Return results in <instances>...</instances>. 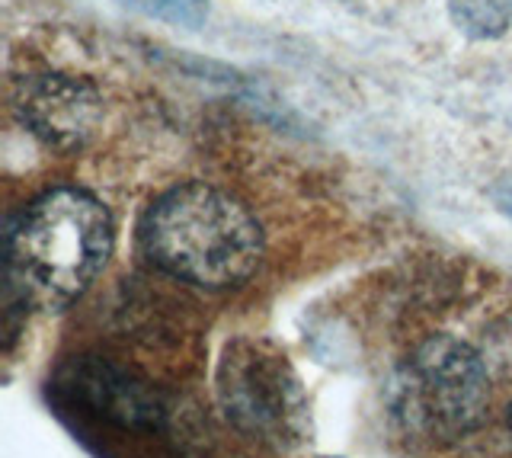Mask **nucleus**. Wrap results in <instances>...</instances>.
Instances as JSON below:
<instances>
[{"label": "nucleus", "instance_id": "39448f33", "mask_svg": "<svg viewBox=\"0 0 512 458\" xmlns=\"http://www.w3.org/2000/svg\"><path fill=\"white\" fill-rule=\"evenodd\" d=\"M13 109L45 148L74 151L100 129L103 93L74 74H39L20 81Z\"/></svg>", "mask_w": 512, "mask_h": 458}, {"label": "nucleus", "instance_id": "0eeeda50", "mask_svg": "<svg viewBox=\"0 0 512 458\" xmlns=\"http://www.w3.org/2000/svg\"><path fill=\"white\" fill-rule=\"evenodd\" d=\"M125 4L141 10L144 17L167 20V23L189 26V29H196L208 17L205 0H125Z\"/></svg>", "mask_w": 512, "mask_h": 458}, {"label": "nucleus", "instance_id": "423d86ee", "mask_svg": "<svg viewBox=\"0 0 512 458\" xmlns=\"http://www.w3.org/2000/svg\"><path fill=\"white\" fill-rule=\"evenodd\" d=\"M448 10L471 39H496L512 26V0H448Z\"/></svg>", "mask_w": 512, "mask_h": 458}, {"label": "nucleus", "instance_id": "f257e3e1", "mask_svg": "<svg viewBox=\"0 0 512 458\" xmlns=\"http://www.w3.org/2000/svg\"><path fill=\"white\" fill-rule=\"evenodd\" d=\"M116 247V221L87 189L42 193L7 231V305L55 314L84 295Z\"/></svg>", "mask_w": 512, "mask_h": 458}, {"label": "nucleus", "instance_id": "7ed1b4c3", "mask_svg": "<svg viewBox=\"0 0 512 458\" xmlns=\"http://www.w3.org/2000/svg\"><path fill=\"white\" fill-rule=\"evenodd\" d=\"M490 369L484 353L458 337H432L416 346L391 382L394 420L416 439L455 442L487 420Z\"/></svg>", "mask_w": 512, "mask_h": 458}, {"label": "nucleus", "instance_id": "6e6552de", "mask_svg": "<svg viewBox=\"0 0 512 458\" xmlns=\"http://www.w3.org/2000/svg\"><path fill=\"white\" fill-rule=\"evenodd\" d=\"M506 439H509V446H512V404L506 410Z\"/></svg>", "mask_w": 512, "mask_h": 458}, {"label": "nucleus", "instance_id": "20e7f679", "mask_svg": "<svg viewBox=\"0 0 512 458\" xmlns=\"http://www.w3.org/2000/svg\"><path fill=\"white\" fill-rule=\"evenodd\" d=\"M218 404L237 433L269 449H295L311 433L298 375L266 340L228 343L218 366Z\"/></svg>", "mask_w": 512, "mask_h": 458}, {"label": "nucleus", "instance_id": "f03ea898", "mask_svg": "<svg viewBox=\"0 0 512 458\" xmlns=\"http://www.w3.org/2000/svg\"><path fill=\"white\" fill-rule=\"evenodd\" d=\"M138 244L154 270L205 292L244 286L266 247L247 205L208 183L157 196L138 221Z\"/></svg>", "mask_w": 512, "mask_h": 458}]
</instances>
